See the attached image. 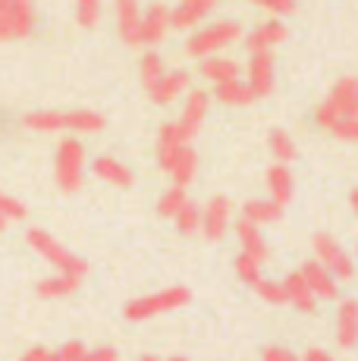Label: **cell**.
<instances>
[{
  "instance_id": "obj_5",
  "label": "cell",
  "mask_w": 358,
  "mask_h": 361,
  "mask_svg": "<svg viewBox=\"0 0 358 361\" xmlns=\"http://www.w3.org/2000/svg\"><path fill=\"white\" fill-rule=\"evenodd\" d=\"M54 176H57L60 192L73 195L82 189V176H85V148L75 138H63L57 145V161H54Z\"/></svg>"
},
{
  "instance_id": "obj_9",
  "label": "cell",
  "mask_w": 358,
  "mask_h": 361,
  "mask_svg": "<svg viewBox=\"0 0 358 361\" xmlns=\"http://www.w3.org/2000/svg\"><path fill=\"white\" fill-rule=\"evenodd\" d=\"M116 10V29L126 44H142V6L139 0H113Z\"/></svg>"
},
{
  "instance_id": "obj_11",
  "label": "cell",
  "mask_w": 358,
  "mask_h": 361,
  "mask_svg": "<svg viewBox=\"0 0 358 361\" xmlns=\"http://www.w3.org/2000/svg\"><path fill=\"white\" fill-rule=\"evenodd\" d=\"M245 69H249V88H252L254 101L267 98L273 92V57L271 54H252Z\"/></svg>"
},
{
  "instance_id": "obj_13",
  "label": "cell",
  "mask_w": 358,
  "mask_h": 361,
  "mask_svg": "<svg viewBox=\"0 0 358 361\" xmlns=\"http://www.w3.org/2000/svg\"><path fill=\"white\" fill-rule=\"evenodd\" d=\"M299 274H302V280L308 283V289H311L314 298H336V276L330 274L323 264L305 261L299 267Z\"/></svg>"
},
{
  "instance_id": "obj_46",
  "label": "cell",
  "mask_w": 358,
  "mask_h": 361,
  "mask_svg": "<svg viewBox=\"0 0 358 361\" xmlns=\"http://www.w3.org/2000/svg\"><path fill=\"white\" fill-rule=\"evenodd\" d=\"M349 201H352V211H355V217H358V189L352 192V198H349Z\"/></svg>"
},
{
  "instance_id": "obj_30",
  "label": "cell",
  "mask_w": 358,
  "mask_h": 361,
  "mask_svg": "<svg viewBox=\"0 0 358 361\" xmlns=\"http://www.w3.org/2000/svg\"><path fill=\"white\" fill-rule=\"evenodd\" d=\"M267 145H271V154L277 157V164H292L295 161V145L292 138L286 135V129H273L271 135H267Z\"/></svg>"
},
{
  "instance_id": "obj_26",
  "label": "cell",
  "mask_w": 358,
  "mask_h": 361,
  "mask_svg": "<svg viewBox=\"0 0 358 361\" xmlns=\"http://www.w3.org/2000/svg\"><path fill=\"white\" fill-rule=\"evenodd\" d=\"M10 29H13V38L32 35V29H35V6H32V0H13Z\"/></svg>"
},
{
  "instance_id": "obj_40",
  "label": "cell",
  "mask_w": 358,
  "mask_h": 361,
  "mask_svg": "<svg viewBox=\"0 0 358 361\" xmlns=\"http://www.w3.org/2000/svg\"><path fill=\"white\" fill-rule=\"evenodd\" d=\"M10 13H13V0H0V41H10L13 38Z\"/></svg>"
},
{
  "instance_id": "obj_20",
  "label": "cell",
  "mask_w": 358,
  "mask_h": 361,
  "mask_svg": "<svg viewBox=\"0 0 358 361\" xmlns=\"http://www.w3.org/2000/svg\"><path fill=\"white\" fill-rule=\"evenodd\" d=\"M283 293H286V302L292 305V308L305 311V314H311V311H314V302H318V298L311 295V289H308V283L302 280L299 270H295V274H289L283 280Z\"/></svg>"
},
{
  "instance_id": "obj_42",
  "label": "cell",
  "mask_w": 358,
  "mask_h": 361,
  "mask_svg": "<svg viewBox=\"0 0 358 361\" xmlns=\"http://www.w3.org/2000/svg\"><path fill=\"white\" fill-rule=\"evenodd\" d=\"M79 361H116V349L110 345H98V349H85V355Z\"/></svg>"
},
{
  "instance_id": "obj_25",
  "label": "cell",
  "mask_w": 358,
  "mask_h": 361,
  "mask_svg": "<svg viewBox=\"0 0 358 361\" xmlns=\"http://www.w3.org/2000/svg\"><path fill=\"white\" fill-rule=\"evenodd\" d=\"M23 126L32 132H63L66 114H60V110H35V114L23 116Z\"/></svg>"
},
{
  "instance_id": "obj_10",
  "label": "cell",
  "mask_w": 358,
  "mask_h": 361,
  "mask_svg": "<svg viewBox=\"0 0 358 361\" xmlns=\"http://www.w3.org/2000/svg\"><path fill=\"white\" fill-rule=\"evenodd\" d=\"M286 25L280 23V19H267V23L254 25L249 32V38H245V47H249V54H271V47L283 44L286 41Z\"/></svg>"
},
{
  "instance_id": "obj_47",
  "label": "cell",
  "mask_w": 358,
  "mask_h": 361,
  "mask_svg": "<svg viewBox=\"0 0 358 361\" xmlns=\"http://www.w3.org/2000/svg\"><path fill=\"white\" fill-rule=\"evenodd\" d=\"M6 224H10V220H6V217H0V233L6 230Z\"/></svg>"
},
{
  "instance_id": "obj_12",
  "label": "cell",
  "mask_w": 358,
  "mask_h": 361,
  "mask_svg": "<svg viewBox=\"0 0 358 361\" xmlns=\"http://www.w3.org/2000/svg\"><path fill=\"white\" fill-rule=\"evenodd\" d=\"M170 32V10L163 4H151L148 10L142 13V44L154 47L167 38Z\"/></svg>"
},
{
  "instance_id": "obj_4",
  "label": "cell",
  "mask_w": 358,
  "mask_h": 361,
  "mask_svg": "<svg viewBox=\"0 0 358 361\" xmlns=\"http://www.w3.org/2000/svg\"><path fill=\"white\" fill-rule=\"evenodd\" d=\"M189 298H192V293L185 286H170V289H161V293H151V295H142V298L126 302L123 314H126V321H148V317H157V314H167V311L185 308V305H189Z\"/></svg>"
},
{
  "instance_id": "obj_31",
  "label": "cell",
  "mask_w": 358,
  "mask_h": 361,
  "mask_svg": "<svg viewBox=\"0 0 358 361\" xmlns=\"http://www.w3.org/2000/svg\"><path fill=\"white\" fill-rule=\"evenodd\" d=\"M189 204V195H185V189H179V185H170L167 192L161 195V201H157V214L161 217H176L183 207Z\"/></svg>"
},
{
  "instance_id": "obj_22",
  "label": "cell",
  "mask_w": 358,
  "mask_h": 361,
  "mask_svg": "<svg viewBox=\"0 0 358 361\" xmlns=\"http://www.w3.org/2000/svg\"><path fill=\"white\" fill-rule=\"evenodd\" d=\"M267 189H271V201H277L280 207L289 204V198H292V173H289L286 164H273L267 170Z\"/></svg>"
},
{
  "instance_id": "obj_2",
  "label": "cell",
  "mask_w": 358,
  "mask_h": 361,
  "mask_svg": "<svg viewBox=\"0 0 358 361\" xmlns=\"http://www.w3.org/2000/svg\"><path fill=\"white\" fill-rule=\"evenodd\" d=\"M242 38V25L233 23V19H217L211 25H202L189 41H185V54L189 57H198V60H208V57H217L223 47L236 44Z\"/></svg>"
},
{
  "instance_id": "obj_21",
  "label": "cell",
  "mask_w": 358,
  "mask_h": 361,
  "mask_svg": "<svg viewBox=\"0 0 358 361\" xmlns=\"http://www.w3.org/2000/svg\"><path fill=\"white\" fill-rule=\"evenodd\" d=\"M283 217V207L277 204V201H271V198H252V201H245V207H242V220H249V224L254 226H264V224H277V220Z\"/></svg>"
},
{
  "instance_id": "obj_16",
  "label": "cell",
  "mask_w": 358,
  "mask_h": 361,
  "mask_svg": "<svg viewBox=\"0 0 358 361\" xmlns=\"http://www.w3.org/2000/svg\"><path fill=\"white\" fill-rule=\"evenodd\" d=\"M336 343L342 349H352L358 345V302L355 298H346L336 311Z\"/></svg>"
},
{
  "instance_id": "obj_17",
  "label": "cell",
  "mask_w": 358,
  "mask_h": 361,
  "mask_svg": "<svg viewBox=\"0 0 358 361\" xmlns=\"http://www.w3.org/2000/svg\"><path fill=\"white\" fill-rule=\"evenodd\" d=\"M92 173L101 179V183H110V185H116V189H129V185L135 183V176H132V170H129L126 164H120L116 157H94V164H92Z\"/></svg>"
},
{
  "instance_id": "obj_23",
  "label": "cell",
  "mask_w": 358,
  "mask_h": 361,
  "mask_svg": "<svg viewBox=\"0 0 358 361\" xmlns=\"http://www.w3.org/2000/svg\"><path fill=\"white\" fill-rule=\"evenodd\" d=\"M239 66L236 60L230 57H208L202 60V75L208 82H214V85H226V82H236L239 79Z\"/></svg>"
},
{
  "instance_id": "obj_45",
  "label": "cell",
  "mask_w": 358,
  "mask_h": 361,
  "mask_svg": "<svg viewBox=\"0 0 358 361\" xmlns=\"http://www.w3.org/2000/svg\"><path fill=\"white\" fill-rule=\"evenodd\" d=\"M305 361H333V358H330V352H323V349H308Z\"/></svg>"
},
{
  "instance_id": "obj_15",
  "label": "cell",
  "mask_w": 358,
  "mask_h": 361,
  "mask_svg": "<svg viewBox=\"0 0 358 361\" xmlns=\"http://www.w3.org/2000/svg\"><path fill=\"white\" fill-rule=\"evenodd\" d=\"M208 107H211V98L208 92H189L185 94V107H183V116H179V126L189 132L192 138L198 135V129H202L204 116H208Z\"/></svg>"
},
{
  "instance_id": "obj_18",
  "label": "cell",
  "mask_w": 358,
  "mask_h": 361,
  "mask_svg": "<svg viewBox=\"0 0 358 361\" xmlns=\"http://www.w3.org/2000/svg\"><path fill=\"white\" fill-rule=\"evenodd\" d=\"M214 6H217V0H185L176 10H170V29H192V25L202 23Z\"/></svg>"
},
{
  "instance_id": "obj_7",
  "label": "cell",
  "mask_w": 358,
  "mask_h": 361,
  "mask_svg": "<svg viewBox=\"0 0 358 361\" xmlns=\"http://www.w3.org/2000/svg\"><path fill=\"white\" fill-rule=\"evenodd\" d=\"M230 217H233L230 198H223V195L211 198L208 204H204V211H202V233L208 235L211 242L223 239V233L230 230Z\"/></svg>"
},
{
  "instance_id": "obj_34",
  "label": "cell",
  "mask_w": 358,
  "mask_h": 361,
  "mask_svg": "<svg viewBox=\"0 0 358 361\" xmlns=\"http://www.w3.org/2000/svg\"><path fill=\"white\" fill-rule=\"evenodd\" d=\"M75 19L79 25L92 29V25L101 23V0H75Z\"/></svg>"
},
{
  "instance_id": "obj_6",
  "label": "cell",
  "mask_w": 358,
  "mask_h": 361,
  "mask_svg": "<svg viewBox=\"0 0 358 361\" xmlns=\"http://www.w3.org/2000/svg\"><path fill=\"white\" fill-rule=\"evenodd\" d=\"M311 245H314V255H318V264H323V267H327L330 274L336 276V280H352L355 264H352V258L346 255V248H342L340 242L333 239V235L318 233V235L311 239Z\"/></svg>"
},
{
  "instance_id": "obj_39",
  "label": "cell",
  "mask_w": 358,
  "mask_h": 361,
  "mask_svg": "<svg viewBox=\"0 0 358 361\" xmlns=\"http://www.w3.org/2000/svg\"><path fill=\"white\" fill-rule=\"evenodd\" d=\"M254 6H261V10H271L277 13V16H286V13L295 10V0H252Z\"/></svg>"
},
{
  "instance_id": "obj_43",
  "label": "cell",
  "mask_w": 358,
  "mask_h": 361,
  "mask_svg": "<svg viewBox=\"0 0 358 361\" xmlns=\"http://www.w3.org/2000/svg\"><path fill=\"white\" fill-rule=\"evenodd\" d=\"M261 361H299V358H295L289 349H280V345H267V349H264V358H261Z\"/></svg>"
},
{
  "instance_id": "obj_38",
  "label": "cell",
  "mask_w": 358,
  "mask_h": 361,
  "mask_svg": "<svg viewBox=\"0 0 358 361\" xmlns=\"http://www.w3.org/2000/svg\"><path fill=\"white\" fill-rule=\"evenodd\" d=\"M330 132H333L340 142H358V116H346V120H340Z\"/></svg>"
},
{
  "instance_id": "obj_27",
  "label": "cell",
  "mask_w": 358,
  "mask_h": 361,
  "mask_svg": "<svg viewBox=\"0 0 358 361\" xmlns=\"http://www.w3.org/2000/svg\"><path fill=\"white\" fill-rule=\"evenodd\" d=\"M214 98L220 104H230V107H249V104L254 101L249 82H226V85H214Z\"/></svg>"
},
{
  "instance_id": "obj_49",
  "label": "cell",
  "mask_w": 358,
  "mask_h": 361,
  "mask_svg": "<svg viewBox=\"0 0 358 361\" xmlns=\"http://www.w3.org/2000/svg\"><path fill=\"white\" fill-rule=\"evenodd\" d=\"M47 361H60V358H57V352H51V358H47Z\"/></svg>"
},
{
  "instance_id": "obj_28",
  "label": "cell",
  "mask_w": 358,
  "mask_h": 361,
  "mask_svg": "<svg viewBox=\"0 0 358 361\" xmlns=\"http://www.w3.org/2000/svg\"><path fill=\"white\" fill-rule=\"evenodd\" d=\"M82 280H75V276H66V274H57V276H47V280H41L35 286V293L41 298H66L73 295L75 289H79Z\"/></svg>"
},
{
  "instance_id": "obj_8",
  "label": "cell",
  "mask_w": 358,
  "mask_h": 361,
  "mask_svg": "<svg viewBox=\"0 0 358 361\" xmlns=\"http://www.w3.org/2000/svg\"><path fill=\"white\" fill-rule=\"evenodd\" d=\"M189 142H192V135L179 123H163L161 132H157V161H161V170H170L173 157L183 148H189Z\"/></svg>"
},
{
  "instance_id": "obj_3",
  "label": "cell",
  "mask_w": 358,
  "mask_h": 361,
  "mask_svg": "<svg viewBox=\"0 0 358 361\" xmlns=\"http://www.w3.org/2000/svg\"><path fill=\"white\" fill-rule=\"evenodd\" d=\"M25 239H29V245L35 248V252L44 258L47 264H54L57 267V274H66V276H75V280H82V276L88 274V264L85 258H79V255H73L70 248L63 245V242H57L51 233L44 230H29L25 233Z\"/></svg>"
},
{
  "instance_id": "obj_14",
  "label": "cell",
  "mask_w": 358,
  "mask_h": 361,
  "mask_svg": "<svg viewBox=\"0 0 358 361\" xmlns=\"http://www.w3.org/2000/svg\"><path fill=\"white\" fill-rule=\"evenodd\" d=\"M185 92H189V73L185 69H167L163 79L148 92V98L154 104H173Z\"/></svg>"
},
{
  "instance_id": "obj_37",
  "label": "cell",
  "mask_w": 358,
  "mask_h": 361,
  "mask_svg": "<svg viewBox=\"0 0 358 361\" xmlns=\"http://www.w3.org/2000/svg\"><path fill=\"white\" fill-rule=\"evenodd\" d=\"M25 214H29V207L23 204L19 198L6 195V192H0V217L6 220H25Z\"/></svg>"
},
{
  "instance_id": "obj_19",
  "label": "cell",
  "mask_w": 358,
  "mask_h": 361,
  "mask_svg": "<svg viewBox=\"0 0 358 361\" xmlns=\"http://www.w3.org/2000/svg\"><path fill=\"white\" fill-rule=\"evenodd\" d=\"M236 235H239V242H242V255H249V258H254L258 264L267 261V242H264V235H261V226L249 224V220H239Z\"/></svg>"
},
{
  "instance_id": "obj_36",
  "label": "cell",
  "mask_w": 358,
  "mask_h": 361,
  "mask_svg": "<svg viewBox=\"0 0 358 361\" xmlns=\"http://www.w3.org/2000/svg\"><path fill=\"white\" fill-rule=\"evenodd\" d=\"M236 276L239 280H245L249 286H254V283L261 280V264L254 258H249V255H239L236 258Z\"/></svg>"
},
{
  "instance_id": "obj_33",
  "label": "cell",
  "mask_w": 358,
  "mask_h": 361,
  "mask_svg": "<svg viewBox=\"0 0 358 361\" xmlns=\"http://www.w3.org/2000/svg\"><path fill=\"white\" fill-rule=\"evenodd\" d=\"M173 220H176V230L183 233V235H195L198 230H202V211H198V207L192 204V201L176 214Z\"/></svg>"
},
{
  "instance_id": "obj_1",
  "label": "cell",
  "mask_w": 358,
  "mask_h": 361,
  "mask_svg": "<svg viewBox=\"0 0 358 361\" xmlns=\"http://www.w3.org/2000/svg\"><path fill=\"white\" fill-rule=\"evenodd\" d=\"M346 116H358V75L340 79L333 88H330L327 98L321 101V107L314 110V123L327 132L340 120H346Z\"/></svg>"
},
{
  "instance_id": "obj_51",
  "label": "cell",
  "mask_w": 358,
  "mask_h": 361,
  "mask_svg": "<svg viewBox=\"0 0 358 361\" xmlns=\"http://www.w3.org/2000/svg\"><path fill=\"white\" fill-rule=\"evenodd\" d=\"M179 4H185V0H179Z\"/></svg>"
},
{
  "instance_id": "obj_29",
  "label": "cell",
  "mask_w": 358,
  "mask_h": 361,
  "mask_svg": "<svg viewBox=\"0 0 358 361\" xmlns=\"http://www.w3.org/2000/svg\"><path fill=\"white\" fill-rule=\"evenodd\" d=\"M66 129L73 132H101L104 129V116L98 110H70L66 114Z\"/></svg>"
},
{
  "instance_id": "obj_48",
  "label": "cell",
  "mask_w": 358,
  "mask_h": 361,
  "mask_svg": "<svg viewBox=\"0 0 358 361\" xmlns=\"http://www.w3.org/2000/svg\"><path fill=\"white\" fill-rule=\"evenodd\" d=\"M142 361H161L157 355H142Z\"/></svg>"
},
{
  "instance_id": "obj_35",
  "label": "cell",
  "mask_w": 358,
  "mask_h": 361,
  "mask_svg": "<svg viewBox=\"0 0 358 361\" xmlns=\"http://www.w3.org/2000/svg\"><path fill=\"white\" fill-rule=\"evenodd\" d=\"M254 293H258L264 302H271V305H283L286 302V293H283V283H273V280H264L261 276L258 283H254Z\"/></svg>"
},
{
  "instance_id": "obj_24",
  "label": "cell",
  "mask_w": 358,
  "mask_h": 361,
  "mask_svg": "<svg viewBox=\"0 0 358 361\" xmlns=\"http://www.w3.org/2000/svg\"><path fill=\"white\" fill-rule=\"evenodd\" d=\"M170 179H173V185H179V189H185V185L195 179V173H198V157H195V151H192V145L189 148H183L179 154L173 157V164H170Z\"/></svg>"
},
{
  "instance_id": "obj_50",
  "label": "cell",
  "mask_w": 358,
  "mask_h": 361,
  "mask_svg": "<svg viewBox=\"0 0 358 361\" xmlns=\"http://www.w3.org/2000/svg\"><path fill=\"white\" fill-rule=\"evenodd\" d=\"M170 361H185V358H170Z\"/></svg>"
},
{
  "instance_id": "obj_32",
  "label": "cell",
  "mask_w": 358,
  "mask_h": 361,
  "mask_svg": "<svg viewBox=\"0 0 358 361\" xmlns=\"http://www.w3.org/2000/svg\"><path fill=\"white\" fill-rule=\"evenodd\" d=\"M139 73H142V85L148 88V92H151V88H154L157 82L163 79V73H167V69H163V60L157 57L154 51H151V54H144V57H142V63H139Z\"/></svg>"
},
{
  "instance_id": "obj_41",
  "label": "cell",
  "mask_w": 358,
  "mask_h": 361,
  "mask_svg": "<svg viewBox=\"0 0 358 361\" xmlns=\"http://www.w3.org/2000/svg\"><path fill=\"white\" fill-rule=\"evenodd\" d=\"M82 355H85V345H82L79 339H70V343H63V349L57 352L60 361H79Z\"/></svg>"
},
{
  "instance_id": "obj_44",
  "label": "cell",
  "mask_w": 358,
  "mask_h": 361,
  "mask_svg": "<svg viewBox=\"0 0 358 361\" xmlns=\"http://www.w3.org/2000/svg\"><path fill=\"white\" fill-rule=\"evenodd\" d=\"M47 358H51V352L41 349V345H35V349H29V352L23 355V361H47Z\"/></svg>"
}]
</instances>
